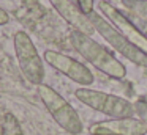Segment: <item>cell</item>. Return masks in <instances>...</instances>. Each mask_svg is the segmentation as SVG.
<instances>
[{"mask_svg": "<svg viewBox=\"0 0 147 135\" xmlns=\"http://www.w3.org/2000/svg\"><path fill=\"white\" fill-rule=\"evenodd\" d=\"M70 43L73 49L86 60L87 63L101 71L111 78H123L127 75L125 66L106 49L103 44L96 43L92 36L82 33L79 30H71L70 31Z\"/></svg>", "mask_w": 147, "mask_h": 135, "instance_id": "1", "label": "cell"}, {"mask_svg": "<svg viewBox=\"0 0 147 135\" xmlns=\"http://www.w3.org/2000/svg\"><path fill=\"white\" fill-rule=\"evenodd\" d=\"M89 19L92 22L95 31L101 38H105L106 43L115 52H119L122 57H125L128 61L134 63L136 66H141V68L147 69V52H144L141 47H138L134 43H131L125 35H122L103 14L92 11L89 14Z\"/></svg>", "mask_w": 147, "mask_h": 135, "instance_id": "2", "label": "cell"}, {"mask_svg": "<svg viewBox=\"0 0 147 135\" xmlns=\"http://www.w3.org/2000/svg\"><path fill=\"white\" fill-rule=\"evenodd\" d=\"M38 96L43 100L51 118L63 130H67L71 135L82 134L84 126H82V121H81V116L78 115V112L73 108V105L60 93H57L49 85L41 83L38 85Z\"/></svg>", "mask_w": 147, "mask_h": 135, "instance_id": "3", "label": "cell"}, {"mask_svg": "<svg viewBox=\"0 0 147 135\" xmlns=\"http://www.w3.org/2000/svg\"><path fill=\"white\" fill-rule=\"evenodd\" d=\"M74 96L84 105L90 107L92 110L103 113V115L109 116V118H130V116H136L134 102L131 104V100L120 97V96H115V94L103 93V91H98V90L82 86L74 91Z\"/></svg>", "mask_w": 147, "mask_h": 135, "instance_id": "4", "label": "cell"}, {"mask_svg": "<svg viewBox=\"0 0 147 135\" xmlns=\"http://www.w3.org/2000/svg\"><path fill=\"white\" fill-rule=\"evenodd\" d=\"M14 52L18 65L27 82L33 85H41L45 80V66L33 41L26 31H18L14 35Z\"/></svg>", "mask_w": 147, "mask_h": 135, "instance_id": "5", "label": "cell"}, {"mask_svg": "<svg viewBox=\"0 0 147 135\" xmlns=\"http://www.w3.org/2000/svg\"><path fill=\"white\" fill-rule=\"evenodd\" d=\"M43 57H45V61L51 68H54L55 71H59L60 74H63L65 77H68L70 80H73L74 83L81 85V86L87 88L95 82L92 71L86 65L65 55V53L55 52V50H46Z\"/></svg>", "mask_w": 147, "mask_h": 135, "instance_id": "6", "label": "cell"}, {"mask_svg": "<svg viewBox=\"0 0 147 135\" xmlns=\"http://www.w3.org/2000/svg\"><path fill=\"white\" fill-rule=\"evenodd\" d=\"M98 9L122 35H125L131 43H134L138 47H141L144 52H147V39L144 38V35L138 30V27L133 24V21L130 19V16H128L127 13L120 11V9L115 8L112 3L105 2V0H101V2L98 3Z\"/></svg>", "mask_w": 147, "mask_h": 135, "instance_id": "7", "label": "cell"}, {"mask_svg": "<svg viewBox=\"0 0 147 135\" xmlns=\"http://www.w3.org/2000/svg\"><path fill=\"white\" fill-rule=\"evenodd\" d=\"M92 135H146L147 126L138 116L130 118H109L95 121L89 127Z\"/></svg>", "mask_w": 147, "mask_h": 135, "instance_id": "8", "label": "cell"}, {"mask_svg": "<svg viewBox=\"0 0 147 135\" xmlns=\"http://www.w3.org/2000/svg\"><path fill=\"white\" fill-rule=\"evenodd\" d=\"M49 2L54 6L55 11L63 17V21L73 27V30H79L82 33L89 35V36L95 31L89 16L84 14L79 5L74 3L73 0H49Z\"/></svg>", "mask_w": 147, "mask_h": 135, "instance_id": "9", "label": "cell"}, {"mask_svg": "<svg viewBox=\"0 0 147 135\" xmlns=\"http://www.w3.org/2000/svg\"><path fill=\"white\" fill-rule=\"evenodd\" d=\"M0 135H24L21 122L13 113H3L0 122Z\"/></svg>", "mask_w": 147, "mask_h": 135, "instance_id": "10", "label": "cell"}, {"mask_svg": "<svg viewBox=\"0 0 147 135\" xmlns=\"http://www.w3.org/2000/svg\"><path fill=\"white\" fill-rule=\"evenodd\" d=\"M127 13L147 22V0H122Z\"/></svg>", "mask_w": 147, "mask_h": 135, "instance_id": "11", "label": "cell"}, {"mask_svg": "<svg viewBox=\"0 0 147 135\" xmlns=\"http://www.w3.org/2000/svg\"><path fill=\"white\" fill-rule=\"evenodd\" d=\"M134 108H136V116L141 121L146 122V126H147V102L144 99H138L134 102Z\"/></svg>", "mask_w": 147, "mask_h": 135, "instance_id": "12", "label": "cell"}, {"mask_svg": "<svg viewBox=\"0 0 147 135\" xmlns=\"http://www.w3.org/2000/svg\"><path fill=\"white\" fill-rule=\"evenodd\" d=\"M128 16H130V19L133 21V24L138 27V30L141 31V33L144 35V38L147 39V22L146 21H142V19H139V17H136V16H133V14H130V13H127Z\"/></svg>", "mask_w": 147, "mask_h": 135, "instance_id": "13", "label": "cell"}, {"mask_svg": "<svg viewBox=\"0 0 147 135\" xmlns=\"http://www.w3.org/2000/svg\"><path fill=\"white\" fill-rule=\"evenodd\" d=\"M79 2V8L82 9L84 14L89 16L93 11V0H78Z\"/></svg>", "mask_w": 147, "mask_h": 135, "instance_id": "14", "label": "cell"}, {"mask_svg": "<svg viewBox=\"0 0 147 135\" xmlns=\"http://www.w3.org/2000/svg\"><path fill=\"white\" fill-rule=\"evenodd\" d=\"M10 22V16H8V13L5 11L3 8H0V25H5Z\"/></svg>", "mask_w": 147, "mask_h": 135, "instance_id": "15", "label": "cell"}, {"mask_svg": "<svg viewBox=\"0 0 147 135\" xmlns=\"http://www.w3.org/2000/svg\"><path fill=\"white\" fill-rule=\"evenodd\" d=\"M73 2H74V3H78V5H79V2H78V0H73Z\"/></svg>", "mask_w": 147, "mask_h": 135, "instance_id": "16", "label": "cell"}, {"mask_svg": "<svg viewBox=\"0 0 147 135\" xmlns=\"http://www.w3.org/2000/svg\"><path fill=\"white\" fill-rule=\"evenodd\" d=\"M0 122H2V113H0Z\"/></svg>", "mask_w": 147, "mask_h": 135, "instance_id": "17", "label": "cell"}]
</instances>
